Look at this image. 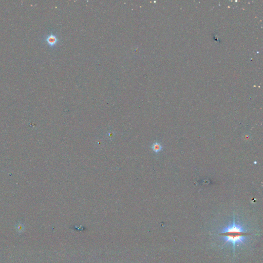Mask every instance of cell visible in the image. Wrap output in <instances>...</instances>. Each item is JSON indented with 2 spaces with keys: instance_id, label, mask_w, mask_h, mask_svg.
I'll return each mask as SVG.
<instances>
[{
  "instance_id": "3957f363",
  "label": "cell",
  "mask_w": 263,
  "mask_h": 263,
  "mask_svg": "<svg viewBox=\"0 0 263 263\" xmlns=\"http://www.w3.org/2000/svg\"><path fill=\"white\" fill-rule=\"evenodd\" d=\"M57 41V39L55 37H54V36H51L49 38V39H48V42H49V43H50L51 44H54Z\"/></svg>"
},
{
  "instance_id": "6da1fadb",
  "label": "cell",
  "mask_w": 263,
  "mask_h": 263,
  "mask_svg": "<svg viewBox=\"0 0 263 263\" xmlns=\"http://www.w3.org/2000/svg\"><path fill=\"white\" fill-rule=\"evenodd\" d=\"M250 235L251 234L248 233L244 227L236 223L235 217L232 223L224 228L220 233V235L223 237L225 243L232 245L234 253L236 246H238L244 244L247 237Z\"/></svg>"
},
{
  "instance_id": "7a4b0ae2",
  "label": "cell",
  "mask_w": 263,
  "mask_h": 263,
  "mask_svg": "<svg viewBox=\"0 0 263 263\" xmlns=\"http://www.w3.org/2000/svg\"><path fill=\"white\" fill-rule=\"evenodd\" d=\"M152 148L153 150L155 153H159V152H160L162 150V147L161 146V145L159 143H158V142H155L153 144Z\"/></svg>"
}]
</instances>
